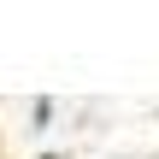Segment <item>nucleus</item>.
<instances>
[{
    "label": "nucleus",
    "mask_w": 159,
    "mask_h": 159,
    "mask_svg": "<svg viewBox=\"0 0 159 159\" xmlns=\"http://www.w3.org/2000/svg\"><path fill=\"white\" fill-rule=\"evenodd\" d=\"M47 118H53V100H35L30 106V130H47Z\"/></svg>",
    "instance_id": "obj_1"
}]
</instances>
